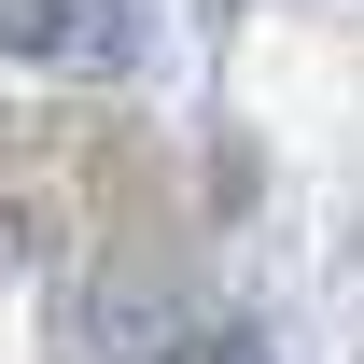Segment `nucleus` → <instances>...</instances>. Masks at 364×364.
<instances>
[{"label":"nucleus","mask_w":364,"mask_h":364,"mask_svg":"<svg viewBox=\"0 0 364 364\" xmlns=\"http://www.w3.org/2000/svg\"><path fill=\"white\" fill-rule=\"evenodd\" d=\"M70 43V14H56V0H14V56H56Z\"/></svg>","instance_id":"obj_1"},{"label":"nucleus","mask_w":364,"mask_h":364,"mask_svg":"<svg viewBox=\"0 0 364 364\" xmlns=\"http://www.w3.org/2000/svg\"><path fill=\"white\" fill-rule=\"evenodd\" d=\"M210 364H267V336H210Z\"/></svg>","instance_id":"obj_2"}]
</instances>
